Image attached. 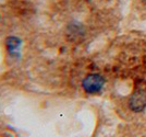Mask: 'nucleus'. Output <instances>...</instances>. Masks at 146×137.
Wrapping results in <instances>:
<instances>
[{
    "mask_svg": "<svg viewBox=\"0 0 146 137\" xmlns=\"http://www.w3.org/2000/svg\"><path fill=\"white\" fill-rule=\"evenodd\" d=\"M105 83V79L98 74H92L84 78L82 87L87 93H97L102 90Z\"/></svg>",
    "mask_w": 146,
    "mask_h": 137,
    "instance_id": "obj_1",
    "label": "nucleus"
},
{
    "mask_svg": "<svg viewBox=\"0 0 146 137\" xmlns=\"http://www.w3.org/2000/svg\"><path fill=\"white\" fill-rule=\"evenodd\" d=\"M130 107L134 112H141L146 107V89L137 88L130 99Z\"/></svg>",
    "mask_w": 146,
    "mask_h": 137,
    "instance_id": "obj_2",
    "label": "nucleus"
},
{
    "mask_svg": "<svg viewBox=\"0 0 146 137\" xmlns=\"http://www.w3.org/2000/svg\"><path fill=\"white\" fill-rule=\"evenodd\" d=\"M7 50L10 54H15L19 52V48L21 47V40L15 36H10L6 40Z\"/></svg>",
    "mask_w": 146,
    "mask_h": 137,
    "instance_id": "obj_3",
    "label": "nucleus"
},
{
    "mask_svg": "<svg viewBox=\"0 0 146 137\" xmlns=\"http://www.w3.org/2000/svg\"><path fill=\"white\" fill-rule=\"evenodd\" d=\"M144 2H145V3H146V0H144Z\"/></svg>",
    "mask_w": 146,
    "mask_h": 137,
    "instance_id": "obj_4",
    "label": "nucleus"
},
{
    "mask_svg": "<svg viewBox=\"0 0 146 137\" xmlns=\"http://www.w3.org/2000/svg\"><path fill=\"white\" fill-rule=\"evenodd\" d=\"M0 19H1V15H0Z\"/></svg>",
    "mask_w": 146,
    "mask_h": 137,
    "instance_id": "obj_5",
    "label": "nucleus"
}]
</instances>
